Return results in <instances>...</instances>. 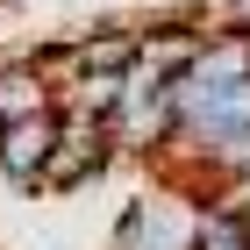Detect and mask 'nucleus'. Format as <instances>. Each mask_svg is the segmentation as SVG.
Returning a JSON list of instances; mask_svg holds the SVG:
<instances>
[{"mask_svg": "<svg viewBox=\"0 0 250 250\" xmlns=\"http://www.w3.org/2000/svg\"><path fill=\"white\" fill-rule=\"evenodd\" d=\"M58 129H64V115L7 122V129H0V179H7V186H21V193H43L50 150H58Z\"/></svg>", "mask_w": 250, "mask_h": 250, "instance_id": "nucleus-3", "label": "nucleus"}, {"mask_svg": "<svg viewBox=\"0 0 250 250\" xmlns=\"http://www.w3.org/2000/svg\"><path fill=\"white\" fill-rule=\"evenodd\" d=\"M200 250H250V222L236 208H200Z\"/></svg>", "mask_w": 250, "mask_h": 250, "instance_id": "nucleus-6", "label": "nucleus"}, {"mask_svg": "<svg viewBox=\"0 0 250 250\" xmlns=\"http://www.w3.org/2000/svg\"><path fill=\"white\" fill-rule=\"evenodd\" d=\"M243 79H250V21H214L193 72L179 79V93H229Z\"/></svg>", "mask_w": 250, "mask_h": 250, "instance_id": "nucleus-4", "label": "nucleus"}, {"mask_svg": "<svg viewBox=\"0 0 250 250\" xmlns=\"http://www.w3.org/2000/svg\"><path fill=\"white\" fill-rule=\"evenodd\" d=\"M29 115H58V93H50V79L36 64V43H7L0 50V129L7 122H29Z\"/></svg>", "mask_w": 250, "mask_h": 250, "instance_id": "nucleus-5", "label": "nucleus"}, {"mask_svg": "<svg viewBox=\"0 0 250 250\" xmlns=\"http://www.w3.org/2000/svg\"><path fill=\"white\" fill-rule=\"evenodd\" d=\"M107 250H200V208L186 193H172V186L136 193L129 208L115 214Z\"/></svg>", "mask_w": 250, "mask_h": 250, "instance_id": "nucleus-1", "label": "nucleus"}, {"mask_svg": "<svg viewBox=\"0 0 250 250\" xmlns=\"http://www.w3.org/2000/svg\"><path fill=\"white\" fill-rule=\"evenodd\" d=\"M107 165H115V129L107 122H86V115H64L50 172H43V193H79V186H93Z\"/></svg>", "mask_w": 250, "mask_h": 250, "instance_id": "nucleus-2", "label": "nucleus"}]
</instances>
